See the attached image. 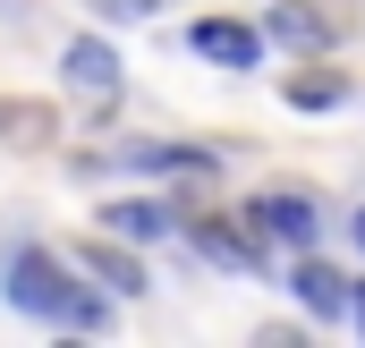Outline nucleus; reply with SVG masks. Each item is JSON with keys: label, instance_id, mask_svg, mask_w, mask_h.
Listing matches in <instances>:
<instances>
[{"label": "nucleus", "instance_id": "nucleus-8", "mask_svg": "<svg viewBox=\"0 0 365 348\" xmlns=\"http://www.w3.org/2000/svg\"><path fill=\"white\" fill-rule=\"evenodd\" d=\"M297 297H306L314 314H340V272H331V263H297Z\"/></svg>", "mask_w": 365, "mask_h": 348}, {"label": "nucleus", "instance_id": "nucleus-2", "mask_svg": "<svg viewBox=\"0 0 365 348\" xmlns=\"http://www.w3.org/2000/svg\"><path fill=\"white\" fill-rule=\"evenodd\" d=\"M68 93L86 111H119V60L102 43H68Z\"/></svg>", "mask_w": 365, "mask_h": 348}, {"label": "nucleus", "instance_id": "nucleus-9", "mask_svg": "<svg viewBox=\"0 0 365 348\" xmlns=\"http://www.w3.org/2000/svg\"><path fill=\"white\" fill-rule=\"evenodd\" d=\"M272 43H289V51H314V43H323V17H306V9L289 0V9H272Z\"/></svg>", "mask_w": 365, "mask_h": 348}, {"label": "nucleus", "instance_id": "nucleus-1", "mask_svg": "<svg viewBox=\"0 0 365 348\" xmlns=\"http://www.w3.org/2000/svg\"><path fill=\"white\" fill-rule=\"evenodd\" d=\"M0 297L17 306V314H43V323H68V332H102L110 323V306L93 297V280H68V263L51 255H9V280H0Z\"/></svg>", "mask_w": 365, "mask_h": 348}, {"label": "nucleus", "instance_id": "nucleus-7", "mask_svg": "<svg viewBox=\"0 0 365 348\" xmlns=\"http://www.w3.org/2000/svg\"><path fill=\"white\" fill-rule=\"evenodd\" d=\"M110 230L119 238H170V213L162 204H110Z\"/></svg>", "mask_w": 365, "mask_h": 348}, {"label": "nucleus", "instance_id": "nucleus-5", "mask_svg": "<svg viewBox=\"0 0 365 348\" xmlns=\"http://www.w3.org/2000/svg\"><path fill=\"white\" fill-rule=\"evenodd\" d=\"M43 136H51L43 102H0V145H43Z\"/></svg>", "mask_w": 365, "mask_h": 348}, {"label": "nucleus", "instance_id": "nucleus-6", "mask_svg": "<svg viewBox=\"0 0 365 348\" xmlns=\"http://www.w3.org/2000/svg\"><path fill=\"white\" fill-rule=\"evenodd\" d=\"M86 280H110L119 297H136V289H145V272L119 255V247H86Z\"/></svg>", "mask_w": 365, "mask_h": 348}, {"label": "nucleus", "instance_id": "nucleus-12", "mask_svg": "<svg viewBox=\"0 0 365 348\" xmlns=\"http://www.w3.org/2000/svg\"><path fill=\"white\" fill-rule=\"evenodd\" d=\"M357 323H365V289H357Z\"/></svg>", "mask_w": 365, "mask_h": 348}, {"label": "nucleus", "instance_id": "nucleus-3", "mask_svg": "<svg viewBox=\"0 0 365 348\" xmlns=\"http://www.w3.org/2000/svg\"><path fill=\"white\" fill-rule=\"evenodd\" d=\"M195 51H204L212 68H255L264 34H255V26H238V17H204V26H195Z\"/></svg>", "mask_w": 365, "mask_h": 348}, {"label": "nucleus", "instance_id": "nucleus-10", "mask_svg": "<svg viewBox=\"0 0 365 348\" xmlns=\"http://www.w3.org/2000/svg\"><path fill=\"white\" fill-rule=\"evenodd\" d=\"M204 255H212V263H230V272H255V247H247L230 221H212V230H204Z\"/></svg>", "mask_w": 365, "mask_h": 348}, {"label": "nucleus", "instance_id": "nucleus-4", "mask_svg": "<svg viewBox=\"0 0 365 348\" xmlns=\"http://www.w3.org/2000/svg\"><path fill=\"white\" fill-rule=\"evenodd\" d=\"M255 230L280 238V247H314V204L306 195H264L255 204Z\"/></svg>", "mask_w": 365, "mask_h": 348}, {"label": "nucleus", "instance_id": "nucleus-11", "mask_svg": "<svg viewBox=\"0 0 365 348\" xmlns=\"http://www.w3.org/2000/svg\"><path fill=\"white\" fill-rule=\"evenodd\" d=\"M289 102H306V111H331V102H340V77H289Z\"/></svg>", "mask_w": 365, "mask_h": 348}, {"label": "nucleus", "instance_id": "nucleus-13", "mask_svg": "<svg viewBox=\"0 0 365 348\" xmlns=\"http://www.w3.org/2000/svg\"><path fill=\"white\" fill-rule=\"evenodd\" d=\"M357 247H365V213H357Z\"/></svg>", "mask_w": 365, "mask_h": 348}]
</instances>
